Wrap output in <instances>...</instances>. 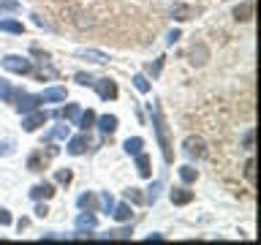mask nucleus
Here are the masks:
<instances>
[{"instance_id":"1","label":"nucleus","mask_w":261,"mask_h":245,"mask_svg":"<svg viewBox=\"0 0 261 245\" xmlns=\"http://www.w3.org/2000/svg\"><path fill=\"white\" fill-rule=\"evenodd\" d=\"M150 114H152V126H155V134H158V144H161V153H163V161L171 163L174 161V153H171V139H169V128H166V120L161 114V106L158 104H150Z\"/></svg>"},{"instance_id":"2","label":"nucleus","mask_w":261,"mask_h":245,"mask_svg":"<svg viewBox=\"0 0 261 245\" xmlns=\"http://www.w3.org/2000/svg\"><path fill=\"white\" fill-rule=\"evenodd\" d=\"M3 68L11 71V74H30V71H33V63L28 60V57L8 55V57H3Z\"/></svg>"},{"instance_id":"3","label":"nucleus","mask_w":261,"mask_h":245,"mask_svg":"<svg viewBox=\"0 0 261 245\" xmlns=\"http://www.w3.org/2000/svg\"><path fill=\"white\" fill-rule=\"evenodd\" d=\"M182 147H185V155H191V158H204V155H207L204 139H199V136H188L182 142Z\"/></svg>"},{"instance_id":"4","label":"nucleus","mask_w":261,"mask_h":245,"mask_svg":"<svg viewBox=\"0 0 261 245\" xmlns=\"http://www.w3.org/2000/svg\"><path fill=\"white\" fill-rule=\"evenodd\" d=\"M93 87L98 90V95L103 98V101H112V98H117V85L106 77V79H98V82H93Z\"/></svg>"},{"instance_id":"5","label":"nucleus","mask_w":261,"mask_h":245,"mask_svg":"<svg viewBox=\"0 0 261 245\" xmlns=\"http://www.w3.org/2000/svg\"><path fill=\"white\" fill-rule=\"evenodd\" d=\"M38 104H44V101H41V95H28V93H22L19 98H16V109H19V112H36Z\"/></svg>"},{"instance_id":"6","label":"nucleus","mask_w":261,"mask_h":245,"mask_svg":"<svg viewBox=\"0 0 261 245\" xmlns=\"http://www.w3.org/2000/svg\"><path fill=\"white\" fill-rule=\"evenodd\" d=\"M46 117H49L46 112H33V114H28V117L22 120V128L28 131V134H33L36 128H41V126H44V122H46Z\"/></svg>"},{"instance_id":"7","label":"nucleus","mask_w":261,"mask_h":245,"mask_svg":"<svg viewBox=\"0 0 261 245\" xmlns=\"http://www.w3.org/2000/svg\"><path fill=\"white\" fill-rule=\"evenodd\" d=\"M87 147H90V136L82 134V136H73L71 142H68V153H71V155H82Z\"/></svg>"},{"instance_id":"8","label":"nucleus","mask_w":261,"mask_h":245,"mask_svg":"<svg viewBox=\"0 0 261 245\" xmlns=\"http://www.w3.org/2000/svg\"><path fill=\"white\" fill-rule=\"evenodd\" d=\"M169 196H171V204H179V207L193 202V191H188V188H174Z\"/></svg>"},{"instance_id":"9","label":"nucleus","mask_w":261,"mask_h":245,"mask_svg":"<svg viewBox=\"0 0 261 245\" xmlns=\"http://www.w3.org/2000/svg\"><path fill=\"white\" fill-rule=\"evenodd\" d=\"M30 196L36 202H41V199H52L55 196V188L49 185V183H41V185H33V191H30Z\"/></svg>"},{"instance_id":"10","label":"nucleus","mask_w":261,"mask_h":245,"mask_svg":"<svg viewBox=\"0 0 261 245\" xmlns=\"http://www.w3.org/2000/svg\"><path fill=\"white\" fill-rule=\"evenodd\" d=\"M95 224H98V218H95L90 210H85V212L76 218V229H79V232H85V229H95Z\"/></svg>"},{"instance_id":"11","label":"nucleus","mask_w":261,"mask_h":245,"mask_svg":"<svg viewBox=\"0 0 261 245\" xmlns=\"http://www.w3.org/2000/svg\"><path fill=\"white\" fill-rule=\"evenodd\" d=\"M112 215L117 218L120 224H125V220H130V218H134V210H130V204H114Z\"/></svg>"},{"instance_id":"12","label":"nucleus","mask_w":261,"mask_h":245,"mask_svg":"<svg viewBox=\"0 0 261 245\" xmlns=\"http://www.w3.org/2000/svg\"><path fill=\"white\" fill-rule=\"evenodd\" d=\"M98 128H101L103 134H114V131H117V117H114V114H103V117H98Z\"/></svg>"},{"instance_id":"13","label":"nucleus","mask_w":261,"mask_h":245,"mask_svg":"<svg viewBox=\"0 0 261 245\" xmlns=\"http://www.w3.org/2000/svg\"><path fill=\"white\" fill-rule=\"evenodd\" d=\"M250 16H253V0H248V3H242V6H237V8H234V19L248 22Z\"/></svg>"},{"instance_id":"14","label":"nucleus","mask_w":261,"mask_h":245,"mask_svg":"<svg viewBox=\"0 0 261 245\" xmlns=\"http://www.w3.org/2000/svg\"><path fill=\"white\" fill-rule=\"evenodd\" d=\"M41 101H65V87H49V90H44Z\"/></svg>"},{"instance_id":"15","label":"nucleus","mask_w":261,"mask_h":245,"mask_svg":"<svg viewBox=\"0 0 261 245\" xmlns=\"http://www.w3.org/2000/svg\"><path fill=\"white\" fill-rule=\"evenodd\" d=\"M136 172H139L142 177H150V175H152V169H150V158H147L144 153H139V155H136Z\"/></svg>"},{"instance_id":"16","label":"nucleus","mask_w":261,"mask_h":245,"mask_svg":"<svg viewBox=\"0 0 261 245\" xmlns=\"http://www.w3.org/2000/svg\"><path fill=\"white\" fill-rule=\"evenodd\" d=\"M79 207L95 212V210H98V196H93V193H82V196H79Z\"/></svg>"},{"instance_id":"17","label":"nucleus","mask_w":261,"mask_h":245,"mask_svg":"<svg viewBox=\"0 0 261 245\" xmlns=\"http://www.w3.org/2000/svg\"><path fill=\"white\" fill-rule=\"evenodd\" d=\"M93 122H95V112H93V109H87V112H79V120H76V126H79L82 131L93 128Z\"/></svg>"},{"instance_id":"18","label":"nucleus","mask_w":261,"mask_h":245,"mask_svg":"<svg viewBox=\"0 0 261 245\" xmlns=\"http://www.w3.org/2000/svg\"><path fill=\"white\" fill-rule=\"evenodd\" d=\"M79 57H85V60H93V63H106V55L103 52H95V49H82L76 52Z\"/></svg>"},{"instance_id":"19","label":"nucleus","mask_w":261,"mask_h":245,"mask_svg":"<svg viewBox=\"0 0 261 245\" xmlns=\"http://www.w3.org/2000/svg\"><path fill=\"white\" fill-rule=\"evenodd\" d=\"M142 147H144V142H142L139 136L125 139V153H128V155H139V153H142Z\"/></svg>"},{"instance_id":"20","label":"nucleus","mask_w":261,"mask_h":245,"mask_svg":"<svg viewBox=\"0 0 261 245\" xmlns=\"http://www.w3.org/2000/svg\"><path fill=\"white\" fill-rule=\"evenodd\" d=\"M0 30H6V33H16V36H19V33H22L24 28H22V22H16V19H0Z\"/></svg>"},{"instance_id":"21","label":"nucleus","mask_w":261,"mask_h":245,"mask_svg":"<svg viewBox=\"0 0 261 245\" xmlns=\"http://www.w3.org/2000/svg\"><path fill=\"white\" fill-rule=\"evenodd\" d=\"M79 112H82L79 106H76V104H71V106H65V109H63V112H57V114H60V117H65V120H71V122H76V120H79Z\"/></svg>"},{"instance_id":"22","label":"nucleus","mask_w":261,"mask_h":245,"mask_svg":"<svg viewBox=\"0 0 261 245\" xmlns=\"http://www.w3.org/2000/svg\"><path fill=\"white\" fill-rule=\"evenodd\" d=\"M98 207H101L103 212H112L114 210V196L112 193H101L98 196Z\"/></svg>"},{"instance_id":"23","label":"nucleus","mask_w":261,"mask_h":245,"mask_svg":"<svg viewBox=\"0 0 261 245\" xmlns=\"http://www.w3.org/2000/svg\"><path fill=\"white\" fill-rule=\"evenodd\" d=\"M65 136H68V126H55L44 139H46V142H52V139H65Z\"/></svg>"},{"instance_id":"24","label":"nucleus","mask_w":261,"mask_h":245,"mask_svg":"<svg viewBox=\"0 0 261 245\" xmlns=\"http://www.w3.org/2000/svg\"><path fill=\"white\" fill-rule=\"evenodd\" d=\"M134 87L139 90V93H150V82H147L144 74H136L134 77Z\"/></svg>"},{"instance_id":"25","label":"nucleus","mask_w":261,"mask_h":245,"mask_svg":"<svg viewBox=\"0 0 261 245\" xmlns=\"http://www.w3.org/2000/svg\"><path fill=\"white\" fill-rule=\"evenodd\" d=\"M179 177H182V183H196L199 172H196L193 166H182V169H179Z\"/></svg>"},{"instance_id":"26","label":"nucleus","mask_w":261,"mask_h":245,"mask_svg":"<svg viewBox=\"0 0 261 245\" xmlns=\"http://www.w3.org/2000/svg\"><path fill=\"white\" fill-rule=\"evenodd\" d=\"M161 188H163V183H161V180H155V183L150 185V193H147V202H150V204H155V202H158V193H161Z\"/></svg>"},{"instance_id":"27","label":"nucleus","mask_w":261,"mask_h":245,"mask_svg":"<svg viewBox=\"0 0 261 245\" xmlns=\"http://www.w3.org/2000/svg\"><path fill=\"white\" fill-rule=\"evenodd\" d=\"M245 177H248V183H256V161L253 158L245 161Z\"/></svg>"},{"instance_id":"28","label":"nucleus","mask_w":261,"mask_h":245,"mask_svg":"<svg viewBox=\"0 0 261 245\" xmlns=\"http://www.w3.org/2000/svg\"><path fill=\"white\" fill-rule=\"evenodd\" d=\"M191 16H193L191 8H185V6H174V19L185 22V19H191Z\"/></svg>"},{"instance_id":"29","label":"nucleus","mask_w":261,"mask_h":245,"mask_svg":"<svg viewBox=\"0 0 261 245\" xmlns=\"http://www.w3.org/2000/svg\"><path fill=\"white\" fill-rule=\"evenodd\" d=\"M44 163H46V161H44V158H41V155L36 153V155H30V161H28V166H30L33 172H38L41 166H44Z\"/></svg>"},{"instance_id":"30","label":"nucleus","mask_w":261,"mask_h":245,"mask_svg":"<svg viewBox=\"0 0 261 245\" xmlns=\"http://www.w3.org/2000/svg\"><path fill=\"white\" fill-rule=\"evenodd\" d=\"M11 93H14V90H11V85H8L6 79H0V101H6V98H11Z\"/></svg>"},{"instance_id":"31","label":"nucleus","mask_w":261,"mask_h":245,"mask_svg":"<svg viewBox=\"0 0 261 245\" xmlns=\"http://www.w3.org/2000/svg\"><path fill=\"white\" fill-rule=\"evenodd\" d=\"M161 68H163V57H158L155 63H150V65H147V74H152V77H158V74H161Z\"/></svg>"},{"instance_id":"32","label":"nucleus","mask_w":261,"mask_h":245,"mask_svg":"<svg viewBox=\"0 0 261 245\" xmlns=\"http://www.w3.org/2000/svg\"><path fill=\"white\" fill-rule=\"evenodd\" d=\"M125 196H128L130 202H144V196L139 193V188H128V191H125Z\"/></svg>"},{"instance_id":"33","label":"nucleus","mask_w":261,"mask_h":245,"mask_svg":"<svg viewBox=\"0 0 261 245\" xmlns=\"http://www.w3.org/2000/svg\"><path fill=\"white\" fill-rule=\"evenodd\" d=\"M109 237H112V240H128L130 232H128V229H117V232H109Z\"/></svg>"},{"instance_id":"34","label":"nucleus","mask_w":261,"mask_h":245,"mask_svg":"<svg viewBox=\"0 0 261 245\" xmlns=\"http://www.w3.org/2000/svg\"><path fill=\"white\" fill-rule=\"evenodd\" d=\"M73 79H76L79 85H85V87H87V85H93V82H95L93 77H90V74H76V77H73Z\"/></svg>"},{"instance_id":"35","label":"nucleus","mask_w":261,"mask_h":245,"mask_svg":"<svg viewBox=\"0 0 261 245\" xmlns=\"http://www.w3.org/2000/svg\"><path fill=\"white\" fill-rule=\"evenodd\" d=\"M55 177H57V183H71V172L68 169H60Z\"/></svg>"},{"instance_id":"36","label":"nucleus","mask_w":261,"mask_h":245,"mask_svg":"<svg viewBox=\"0 0 261 245\" xmlns=\"http://www.w3.org/2000/svg\"><path fill=\"white\" fill-rule=\"evenodd\" d=\"M16 8H19L16 0H6V3H0V11H16Z\"/></svg>"},{"instance_id":"37","label":"nucleus","mask_w":261,"mask_h":245,"mask_svg":"<svg viewBox=\"0 0 261 245\" xmlns=\"http://www.w3.org/2000/svg\"><path fill=\"white\" fill-rule=\"evenodd\" d=\"M8 224H11V212L0 207V226H8Z\"/></svg>"},{"instance_id":"38","label":"nucleus","mask_w":261,"mask_h":245,"mask_svg":"<svg viewBox=\"0 0 261 245\" xmlns=\"http://www.w3.org/2000/svg\"><path fill=\"white\" fill-rule=\"evenodd\" d=\"M253 136H256V134H253V128L248 131V134H245V139H242V144H245V150H250V147H253Z\"/></svg>"},{"instance_id":"39","label":"nucleus","mask_w":261,"mask_h":245,"mask_svg":"<svg viewBox=\"0 0 261 245\" xmlns=\"http://www.w3.org/2000/svg\"><path fill=\"white\" fill-rule=\"evenodd\" d=\"M33 22H36L38 28H49V24H46V19H44V16H38V14H33Z\"/></svg>"},{"instance_id":"40","label":"nucleus","mask_w":261,"mask_h":245,"mask_svg":"<svg viewBox=\"0 0 261 245\" xmlns=\"http://www.w3.org/2000/svg\"><path fill=\"white\" fill-rule=\"evenodd\" d=\"M177 38H179V30H171L166 41H169V44H174V41H177Z\"/></svg>"},{"instance_id":"41","label":"nucleus","mask_w":261,"mask_h":245,"mask_svg":"<svg viewBox=\"0 0 261 245\" xmlns=\"http://www.w3.org/2000/svg\"><path fill=\"white\" fill-rule=\"evenodd\" d=\"M46 212H49V210L44 207V204H38V207H36V215H38V218H44V215H46Z\"/></svg>"}]
</instances>
